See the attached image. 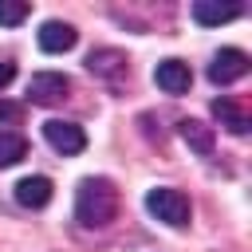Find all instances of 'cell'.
Here are the masks:
<instances>
[{"mask_svg": "<svg viewBox=\"0 0 252 252\" xmlns=\"http://www.w3.org/2000/svg\"><path fill=\"white\" fill-rule=\"evenodd\" d=\"M67 94H71V79L59 71H39L28 79V102L35 106H59Z\"/></svg>", "mask_w": 252, "mask_h": 252, "instance_id": "obj_4", "label": "cell"}, {"mask_svg": "<svg viewBox=\"0 0 252 252\" xmlns=\"http://www.w3.org/2000/svg\"><path fill=\"white\" fill-rule=\"evenodd\" d=\"M16 114H20V106H12V102H4V106H0V118H16Z\"/></svg>", "mask_w": 252, "mask_h": 252, "instance_id": "obj_16", "label": "cell"}, {"mask_svg": "<svg viewBox=\"0 0 252 252\" xmlns=\"http://www.w3.org/2000/svg\"><path fill=\"white\" fill-rule=\"evenodd\" d=\"M28 12H32V8H28L24 0H0V24H4V28L24 24V20H28Z\"/></svg>", "mask_w": 252, "mask_h": 252, "instance_id": "obj_14", "label": "cell"}, {"mask_svg": "<svg viewBox=\"0 0 252 252\" xmlns=\"http://www.w3.org/2000/svg\"><path fill=\"white\" fill-rule=\"evenodd\" d=\"M39 51H47V55H63V51H71L75 43H79V32L67 24V20H47L43 28H39Z\"/></svg>", "mask_w": 252, "mask_h": 252, "instance_id": "obj_8", "label": "cell"}, {"mask_svg": "<svg viewBox=\"0 0 252 252\" xmlns=\"http://www.w3.org/2000/svg\"><path fill=\"white\" fill-rule=\"evenodd\" d=\"M146 213H150L154 220L169 224V228H185L189 217H193V205H189V197H185L181 189H173V185H158V189L146 193Z\"/></svg>", "mask_w": 252, "mask_h": 252, "instance_id": "obj_2", "label": "cell"}, {"mask_svg": "<svg viewBox=\"0 0 252 252\" xmlns=\"http://www.w3.org/2000/svg\"><path fill=\"white\" fill-rule=\"evenodd\" d=\"M87 71L98 79V83H106V87H122L126 79H130V59H126V51H118V47H94L91 55H87Z\"/></svg>", "mask_w": 252, "mask_h": 252, "instance_id": "obj_3", "label": "cell"}, {"mask_svg": "<svg viewBox=\"0 0 252 252\" xmlns=\"http://www.w3.org/2000/svg\"><path fill=\"white\" fill-rule=\"evenodd\" d=\"M51 177H43V173H32V177H20L16 185H12V197H16V205H24V209H43L47 201H51Z\"/></svg>", "mask_w": 252, "mask_h": 252, "instance_id": "obj_9", "label": "cell"}, {"mask_svg": "<svg viewBox=\"0 0 252 252\" xmlns=\"http://www.w3.org/2000/svg\"><path fill=\"white\" fill-rule=\"evenodd\" d=\"M43 138H47V146H51L55 154H63V158H71V154H83V150H87V134H83V126L63 122V118L43 122Z\"/></svg>", "mask_w": 252, "mask_h": 252, "instance_id": "obj_5", "label": "cell"}, {"mask_svg": "<svg viewBox=\"0 0 252 252\" xmlns=\"http://www.w3.org/2000/svg\"><path fill=\"white\" fill-rule=\"evenodd\" d=\"M236 16H244L240 4H220V0H197V4H193V20H197L201 28H220V24L236 20Z\"/></svg>", "mask_w": 252, "mask_h": 252, "instance_id": "obj_11", "label": "cell"}, {"mask_svg": "<svg viewBox=\"0 0 252 252\" xmlns=\"http://www.w3.org/2000/svg\"><path fill=\"white\" fill-rule=\"evenodd\" d=\"M244 75H248V55L240 47H220L209 63V83H217V87H228Z\"/></svg>", "mask_w": 252, "mask_h": 252, "instance_id": "obj_6", "label": "cell"}, {"mask_svg": "<svg viewBox=\"0 0 252 252\" xmlns=\"http://www.w3.org/2000/svg\"><path fill=\"white\" fill-rule=\"evenodd\" d=\"M177 134L185 138V146L189 150H197L201 158H209L213 154V126H205L201 118H181L177 122Z\"/></svg>", "mask_w": 252, "mask_h": 252, "instance_id": "obj_12", "label": "cell"}, {"mask_svg": "<svg viewBox=\"0 0 252 252\" xmlns=\"http://www.w3.org/2000/svg\"><path fill=\"white\" fill-rule=\"evenodd\" d=\"M154 83H158L165 94H185V91L193 87V71H189L185 59H161V63L154 67Z\"/></svg>", "mask_w": 252, "mask_h": 252, "instance_id": "obj_7", "label": "cell"}, {"mask_svg": "<svg viewBox=\"0 0 252 252\" xmlns=\"http://www.w3.org/2000/svg\"><path fill=\"white\" fill-rule=\"evenodd\" d=\"M24 158H28V138L16 134V130H0V169L16 165Z\"/></svg>", "mask_w": 252, "mask_h": 252, "instance_id": "obj_13", "label": "cell"}, {"mask_svg": "<svg viewBox=\"0 0 252 252\" xmlns=\"http://www.w3.org/2000/svg\"><path fill=\"white\" fill-rule=\"evenodd\" d=\"M213 118H217L228 134H236V138H240V134H248V126H252V122H248V110H244L236 98H228V94L213 98Z\"/></svg>", "mask_w": 252, "mask_h": 252, "instance_id": "obj_10", "label": "cell"}, {"mask_svg": "<svg viewBox=\"0 0 252 252\" xmlns=\"http://www.w3.org/2000/svg\"><path fill=\"white\" fill-rule=\"evenodd\" d=\"M118 217V185L110 177H83L75 189V220L83 228H106Z\"/></svg>", "mask_w": 252, "mask_h": 252, "instance_id": "obj_1", "label": "cell"}, {"mask_svg": "<svg viewBox=\"0 0 252 252\" xmlns=\"http://www.w3.org/2000/svg\"><path fill=\"white\" fill-rule=\"evenodd\" d=\"M12 79H16V63H8V59H0V91H4V87H8Z\"/></svg>", "mask_w": 252, "mask_h": 252, "instance_id": "obj_15", "label": "cell"}]
</instances>
